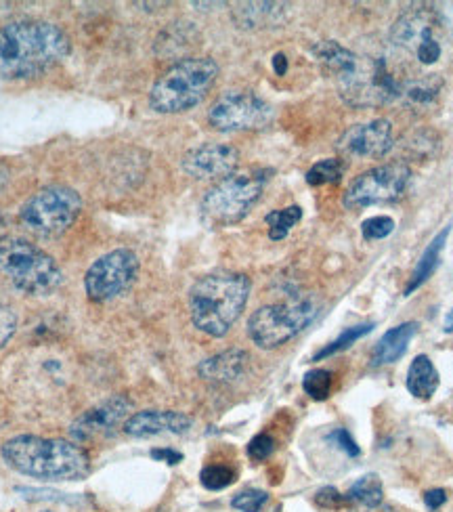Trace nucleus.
I'll return each mask as SVG.
<instances>
[{
	"label": "nucleus",
	"instance_id": "nucleus-16",
	"mask_svg": "<svg viewBox=\"0 0 453 512\" xmlns=\"http://www.w3.org/2000/svg\"><path fill=\"white\" fill-rule=\"evenodd\" d=\"M191 429V418L181 412H164V410H145L124 422L126 435L145 439V437H156L162 433L181 435Z\"/></svg>",
	"mask_w": 453,
	"mask_h": 512
},
{
	"label": "nucleus",
	"instance_id": "nucleus-9",
	"mask_svg": "<svg viewBox=\"0 0 453 512\" xmlns=\"http://www.w3.org/2000/svg\"><path fill=\"white\" fill-rule=\"evenodd\" d=\"M409 179H412V170L403 162L372 168L351 183L342 202L349 210L395 202L405 194Z\"/></svg>",
	"mask_w": 453,
	"mask_h": 512
},
{
	"label": "nucleus",
	"instance_id": "nucleus-23",
	"mask_svg": "<svg viewBox=\"0 0 453 512\" xmlns=\"http://www.w3.org/2000/svg\"><path fill=\"white\" fill-rule=\"evenodd\" d=\"M344 500H347V508L382 504L384 489H382L380 477L378 475H363L349 487V492L344 494Z\"/></svg>",
	"mask_w": 453,
	"mask_h": 512
},
{
	"label": "nucleus",
	"instance_id": "nucleus-31",
	"mask_svg": "<svg viewBox=\"0 0 453 512\" xmlns=\"http://www.w3.org/2000/svg\"><path fill=\"white\" fill-rule=\"evenodd\" d=\"M365 240H384L395 231V221L391 217H372L361 225Z\"/></svg>",
	"mask_w": 453,
	"mask_h": 512
},
{
	"label": "nucleus",
	"instance_id": "nucleus-35",
	"mask_svg": "<svg viewBox=\"0 0 453 512\" xmlns=\"http://www.w3.org/2000/svg\"><path fill=\"white\" fill-rule=\"evenodd\" d=\"M330 439H332L334 443H338L340 450H344L349 456H359V447H357V443H355V439L351 437L349 431L336 429V431L330 435Z\"/></svg>",
	"mask_w": 453,
	"mask_h": 512
},
{
	"label": "nucleus",
	"instance_id": "nucleus-27",
	"mask_svg": "<svg viewBox=\"0 0 453 512\" xmlns=\"http://www.w3.org/2000/svg\"><path fill=\"white\" fill-rule=\"evenodd\" d=\"M334 387V378L332 372L328 370H311L305 374V380H302V389L305 393L315 399V401H323L328 399Z\"/></svg>",
	"mask_w": 453,
	"mask_h": 512
},
{
	"label": "nucleus",
	"instance_id": "nucleus-8",
	"mask_svg": "<svg viewBox=\"0 0 453 512\" xmlns=\"http://www.w3.org/2000/svg\"><path fill=\"white\" fill-rule=\"evenodd\" d=\"M82 210V200L74 189L53 185L40 189L24 208H21V223L42 238L61 236L70 229Z\"/></svg>",
	"mask_w": 453,
	"mask_h": 512
},
{
	"label": "nucleus",
	"instance_id": "nucleus-29",
	"mask_svg": "<svg viewBox=\"0 0 453 512\" xmlns=\"http://www.w3.org/2000/svg\"><path fill=\"white\" fill-rule=\"evenodd\" d=\"M439 89H441V80L424 78V80L407 84L405 95H407L409 101H414L418 105H428V103H433L437 99Z\"/></svg>",
	"mask_w": 453,
	"mask_h": 512
},
{
	"label": "nucleus",
	"instance_id": "nucleus-26",
	"mask_svg": "<svg viewBox=\"0 0 453 512\" xmlns=\"http://www.w3.org/2000/svg\"><path fill=\"white\" fill-rule=\"evenodd\" d=\"M344 173V166L342 160L338 158H328V160H321L315 166H311V170L307 173V183L311 187H321V185H328V183H338L342 179Z\"/></svg>",
	"mask_w": 453,
	"mask_h": 512
},
{
	"label": "nucleus",
	"instance_id": "nucleus-15",
	"mask_svg": "<svg viewBox=\"0 0 453 512\" xmlns=\"http://www.w3.org/2000/svg\"><path fill=\"white\" fill-rule=\"evenodd\" d=\"M131 410V401L126 397H114L110 401H105L97 408L84 412L78 416L72 426H70V437L78 443L91 441L99 435L112 433L116 426L124 420V416Z\"/></svg>",
	"mask_w": 453,
	"mask_h": 512
},
{
	"label": "nucleus",
	"instance_id": "nucleus-19",
	"mask_svg": "<svg viewBox=\"0 0 453 512\" xmlns=\"http://www.w3.org/2000/svg\"><path fill=\"white\" fill-rule=\"evenodd\" d=\"M407 391L412 393L416 399L428 401L439 389V372L433 361L426 355H418L407 372Z\"/></svg>",
	"mask_w": 453,
	"mask_h": 512
},
{
	"label": "nucleus",
	"instance_id": "nucleus-13",
	"mask_svg": "<svg viewBox=\"0 0 453 512\" xmlns=\"http://www.w3.org/2000/svg\"><path fill=\"white\" fill-rule=\"evenodd\" d=\"M240 162V152L229 143H204L185 154L181 166L193 179L210 181L229 177Z\"/></svg>",
	"mask_w": 453,
	"mask_h": 512
},
{
	"label": "nucleus",
	"instance_id": "nucleus-32",
	"mask_svg": "<svg viewBox=\"0 0 453 512\" xmlns=\"http://www.w3.org/2000/svg\"><path fill=\"white\" fill-rule=\"evenodd\" d=\"M15 330H17V313L13 311V307L0 301V349H3L13 338Z\"/></svg>",
	"mask_w": 453,
	"mask_h": 512
},
{
	"label": "nucleus",
	"instance_id": "nucleus-38",
	"mask_svg": "<svg viewBox=\"0 0 453 512\" xmlns=\"http://www.w3.org/2000/svg\"><path fill=\"white\" fill-rule=\"evenodd\" d=\"M349 512H397L393 506H388V504H374V506H351V508H347Z\"/></svg>",
	"mask_w": 453,
	"mask_h": 512
},
{
	"label": "nucleus",
	"instance_id": "nucleus-22",
	"mask_svg": "<svg viewBox=\"0 0 453 512\" xmlns=\"http://www.w3.org/2000/svg\"><path fill=\"white\" fill-rule=\"evenodd\" d=\"M286 5L277 3H246L235 9V21L242 28H261L277 24Z\"/></svg>",
	"mask_w": 453,
	"mask_h": 512
},
{
	"label": "nucleus",
	"instance_id": "nucleus-28",
	"mask_svg": "<svg viewBox=\"0 0 453 512\" xmlns=\"http://www.w3.org/2000/svg\"><path fill=\"white\" fill-rule=\"evenodd\" d=\"M200 481L210 492H219L235 481V471L225 464H208L200 473Z\"/></svg>",
	"mask_w": 453,
	"mask_h": 512
},
{
	"label": "nucleus",
	"instance_id": "nucleus-39",
	"mask_svg": "<svg viewBox=\"0 0 453 512\" xmlns=\"http://www.w3.org/2000/svg\"><path fill=\"white\" fill-rule=\"evenodd\" d=\"M273 70H275L277 76H284L288 72V59H286L284 53H277L273 57Z\"/></svg>",
	"mask_w": 453,
	"mask_h": 512
},
{
	"label": "nucleus",
	"instance_id": "nucleus-4",
	"mask_svg": "<svg viewBox=\"0 0 453 512\" xmlns=\"http://www.w3.org/2000/svg\"><path fill=\"white\" fill-rule=\"evenodd\" d=\"M219 76V63L210 57H189L175 63L151 87L149 103L160 114H181L196 108Z\"/></svg>",
	"mask_w": 453,
	"mask_h": 512
},
{
	"label": "nucleus",
	"instance_id": "nucleus-24",
	"mask_svg": "<svg viewBox=\"0 0 453 512\" xmlns=\"http://www.w3.org/2000/svg\"><path fill=\"white\" fill-rule=\"evenodd\" d=\"M302 219V208L300 206H288L282 210H273L265 217L269 225V238L271 240H284L290 229Z\"/></svg>",
	"mask_w": 453,
	"mask_h": 512
},
{
	"label": "nucleus",
	"instance_id": "nucleus-18",
	"mask_svg": "<svg viewBox=\"0 0 453 512\" xmlns=\"http://www.w3.org/2000/svg\"><path fill=\"white\" fill-rule=\"evenodd\" d=\"M418 332V324L416 322H407L401 324L393 330H388L374 349V366H386V364H395L397 359L403 357V353L407 351V345L412 343V338Z\"/></svg>",
	"mask_w": 453,
	"mask_h": 512
},
{
	"label": "nucleus",
	"instance_id": "nucleus-10",
	"mask_svg": "<svg viewBox=\"0 0 453 512\" xmlns=\"http://www.w3.org/2000/svg\"><path fill=\"white\" fill-rule=\"evenodd\" d=\"M210 124L223 133L235 131H258L273 120V108L256 93L227 91L223 93L208 112Z\"/></svg>",
	"mask_w": 453,
	"mask_h": 512
},
{
	"label": "nucleus",
	"instance_id": "nucleus-1",
	"mask_svg": "<svg viewBox=\"0 0 453 512\" xmlns=\"http://www.w3.org/2000/svg\"><path fill=\"white\" fill-rule=\"evenodd\" d=\"M70 55V38L47 21H11L0 28V76L34 78Z\"/></svg>",
	"mask_w": 453,
	"mask_h": 512
},
{
	"label": "nucleus",
	"instance_id": "nucleus-3",
	"mask_svg": "<svg viewBox=\"0 0 453 512\" xmlns=\"http://www.w3.org/2000/svg\"><path fill=\"white\" fill-rule=\"evenodd\" d=\"M250 288V277L244 273L221 271L200 277L189 290L193 326L214 338L225 336L240 319Z\"/></svg>",
	"mask_w": 453,
	"mask_h": 512
},
{
	"label": "nucleus",
	"instance_id": "nucleus-14",
	"mask_svg": "<svg viewBox=\"0 0 453 512\" xmlns=\"http://www.w3.org/2000/svg\"><path fill=\"white\" fill-rule=\"evenodd\" d=\"M393 147V124L388 120H372L349 128L338 141V149L344 154L359 158H378Z\"/></svg>",
	"mask_w": 453,
	"mask_h": 512
},
{
	"label": "nucleus",
	"instance_id": "nucleus-34",
	"mask_svg": "<svg viewBox=\"0 0 453 512\" xmlns=\"http://www.w3.org/2000/svg\"><path fill=\"white\" fill-rule=\"evenodd\" d=\"M317 504L326 510H338V508H347V500H344V494H340L334 487H323L317 494Z\"/></svg>",
	"mask_w": 453,
	"mask_h": 512
},
{
	"label": "nucleus",
	"instance_id": "nucleus-33",
	"mask_svg": "<svg viewBox=\"0 0 453 512\" xmlns=\"http://www.w3.org/2000/svg\"><path fill=\"white\" fill-rule=\"evenodd\" d=\"M275 452V439L267 433L256 435L250 443H248V456L256 462L267 460L271 454Z\"/></svg>",
	"mask_w": 453,
	"mask_h": 512
},
{
	"label": "nucleus",
	"instance_id": "nucleus-17",
	"mask_svg": "<svg viewBox=\"0 0 453 512\" xmlns=\"http://www.w3.org/2000/svg\"><path fill=\"white\" fill-rule=\"evenodd\" d=\"M250 355L242 349H229L225 353L214 355L198 366V372L204 380L210 382H233L242 378L248 368Z\"/></svg>",
	"mask_w": 453,
	"mask_h": 512
},
{
	"label": "nucleus",
	"instance_id": "nucleus-36",
	"mask_svg": "<svg viewBox=\"0 0 453 512\" xmlns=\"http://www.w3.org/2000/svg\"><path fill=\"white\" fill-rule=\"evenodd\" d=\"M151 458L160 460V462H166L170 466L183 462V454L177 452V450H170V447H160V450H154V452H151Z\"/></svg>",
	"mask_w": 453,
	"mask_h": 512
},
{
	"label": "nucleus",
	"instance_id": "nucleus-37",
	"mask_svg": "<svg viewBox=\"0 0 453 512\" xmlns=\"http://www.w3.org/2000/svg\"><path fill=\"white\" fill-rule=\"evenodd\" d=\"M447 502V494L445 489H430V492L424 494V504L428 506V510H439L443 504Z\"/></svg>",
	"mask_w": 453,
	"mask_h": 512
},
{
	"label": "nucleus",
	"instance_id": "nucleus-20",
	"mask_svg": "<svg viewBox=\"0 0 453 512\" xmlns=\"http://www.w3.org/2000/svg\"><path fill=\"white\" fill-rule=\"evenodd\" d=\"M311 51H313V55L319 63H323V66H326L328 70L336 72L342 80L353 76L357 72V57L349 49H344L342 45H338L336 40L317 42V45Z\"/></svg>",
	"mask_w": 453,
	"mask_h": 512
},
{
	"label": "nucleus",
	"instance_id": "nucleus-6",
	"mask_svg": "<svg viewBox=\"0 0 453 512\" xmlns=\"http://www.w3.org/2000/svg\"><path fill=\"white\" fill-rule=\"evenodd\" d=\"M269 173L252 170V173H231L214 185L202 200V217L217 227L242 221L250 208L261 198Z\"/></svg>",
	"mask_w": 453,
	"mask_h": 512
},
{
	"label": "nucleus",
	"instance_id": "nucleus-2",
	"mask_svg": "<svg viewBox=\"0 0 453 512\" xmlns=\"http://www.w3.org/2000/svg\"><path fill=\"white\" fill-rule=\"evenodd\" d=\"M3 458L17 473L45 481H80L91 473L82 447L63 439L19 435L3 445Z\"/></svg>",
	"mask_w": 453,
	"mask_h": 512
},
{
	"label": "nucleus",
	"instance_id": "nucleus-11",
	"mask_svg": "<svg viewBox=\"0 0 453 512\" xmlns=\"http://www.w3.org/2000/svg\"><path fill=\"white\" fill-rule=\"evenodd\" d=\"M139 275V259L133 250H114L91 265L84 277V288L93 301L107 303L131 288Z\"/></svg>",
	"mask_w": 453,
	"mask_h": 512
},
{
	"label": "nucleus",
	"instance_id": "nucleus-25",
	"mask_svg": "<svg viewBox=\"0 0 453 512\" xmlns=\"http://www.w3.org/2000/svg\"><path fill=\"white\" fill-rule=\"evenodd\" d=\"M374 330V324H361V326H353V328H347L344 330L336 340H332V343L328 347H323L313 359L319 361V359H326V357H332L344 349H349L351 345H355L359 338L368 336L370 332Z\"/></svg>",
	"mask_w": 453,
	"mask_h": 512
},
{
	"label": "nucleus",
	"instance_id": "nucleus-40",
	"mask_svg": "<svg viewBox=\"0 0 453 512\" xmlns=\"http://www.w3.org/2000/svg\"><path fill=\"white\" fill-rule=\"evenodd\" d=\"M7 181H9V168L0 162V189L7 185Z\"/></svg>",
	"mask_w": 453,
	"mask_h": 512
},
{
	"label": "nucleus",
	"instance_id": "nucleus-21",
	"mask_svg": "<svg viewBox=\"0 0 453 512\" xmlns=\"http://www.w3.org/2000/svg\"><path fill=\"white\" fill-rule=\"evenodd\" d=\"M447 236H449V227H445L439 233V236L428 244V248L422 254L420 263L416 265V269L412 273V280H409V284L405 288V296H409L414 290H418L428 280V277L435 273V269L439 267V261H441V250H443V246L447 242Z\"/></svg>",
	"mask_w": 453,
	"mask_h": 512
},
{
	"label": "nucleus",
	"instance_id": "nucleus-30",
	"mask_svg": "<svg viewBox=\"0 0 453 512\" xmlns=\"http://www.w3.org/2000/svg\"><path fill=\"white\" fill-rule=\"evenodd\" d=\"M269 496L265 492H261V489H246V492L237 494L233 500H231V506L235 510H242V512H261L263 506L267 504Z\"/></svg>",
	"mask_w": 453,
	"mask_h": 512
},
{
	"label": "nucleus",
	"instance_id": "nucleus-12",
	"mask_svg": "<svg viewBox=\"0 0 453 512\" xmlns=\"http://www.w3.org/2000/svg\"><path fill=\"white\" fill-rule=\"evenodd\" d=\"M437 19L428 11H409L397 19L391 38L397 47L416 53L420 63L433 66L441 57V42L435 36Z\"/></svg>",
	"mask_w": 453,
	"mask_h": 512
},
{
	"label": "nucleus",
	"instance_id": "nucleus-7",
	"mask_svg": "<svg viewBox=\"0 0 453 512\" xmlns=\"http://www.w3.org/2000/svg\"><path fill=\"white\" fill-rule=\"evenodd\" d=\"M317 309L319 307L313 298L265 305L250 315L248 336L261 349L282 347L313 322L317 317Z\"/></svg>",
	"mask_w": 453,
	"mask_h": 512
},
{
	"label": "nucleus",
	"instance_id": "nucleus-5",
	"mask_svg": "<svg viewBox=\"0 0 453 512\" xmlns=\"http://www.w3.org/2000/svg\"><path fill=\"white\" fill-rule=\"evenodd\" d=\"M0 280L38 296L55 292L63 282V273L47 252L24 240L0 238Z\"/></svg>",
	"mask_w": 453,
	"mask_h": 512
},
{
	"label": "nucleus",
	"instance_id": "nucleus-41",
	"mask_svg": "<svg viewBox=\"0 0 453 512\" xmlns=\"http://www.w3.org/2000/svg\"><path fill=\"white\" fill-rule=\"evenodd\" d=\"M445 332H453V311H449V315L445 317Z\"/></svg>",
	"mask_w": 453,
	"mask_h": 512
}]
</instances>
